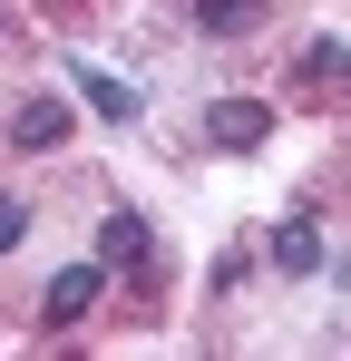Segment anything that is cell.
<instances>
[{"instance_id": "obj_3", "label": "cell", "mask_w": 351, "mask_h": 361, "mask_svg": "<svg viewBox=\"0 0 351 361\" xmlns=\"http://www.w3.org/2000/svg\"><path fill=\"white\" fill-rule=\"evenodd\" d=\"M58 137H68V108L58 98H20L10 108V147H58Z\"/></svg>"}, {"instance_id": "obj_7", "label": "cell", "mask_w": 351, "mask_h": 361, "mask_svg": "<svg viewBox=\"0 0 351 361\" xmlns=\"http://www.w3.org/2000/svg\"><path fill=\"white\" fill-rule=\"evenodd\" d=\"M254 20H264V0H195V30H215V39L254 30Z\"/></svg>"}, {"instance_id": "obj_8", "label": "cell", "mask_w": 351, "mask_h": 361, "mask_svg": "<svg viewBox=\"0 0 351 361\" xmlns=\"http://www.w3.org/2000/svg\"><path fill=\"white\" fill-rule=\"evenodd\" d=\"M273 264H283V274H312V264H322V235H312V225H273Z\"/></svg>"}, {"instance_id": "obj_6", "label": "cell", "mask_w": 351, "mask_h": 361, "mask_svg": "<svg viewBox=\"0 0 351 361\" xmlns=\"http://www.w3.org/2000/svg\"><path fill=\"white\" fill-rule=\"evenodd\" d=\"M302 78H312L322 98H332V88H351V49H342V39H312V49H302Z\"/></svg>"}, {"instance_id": "obj_2", "label": "cell", "mask_w": 351, "mask_h": 361, "mask_svg": "<svg viewBox=\"0 0 351 361\" xmlns=\"http://www.w3.org/2000/svg\"><path fill=\"white\" fill-rule=\"evenodd\" d=\"M98 293H108V264H68V274H49L39 312H49V322H88V312H98Z\"/></svg>"}, {"instance_id": "obj_1", "label": "cell", "mask_w": 351, "mask_h": 361, "mask_svg": "<svg viewBox=\"0 0 351 361\" xmlns=\"http://www.w3.org/2000/svg\"><path fill=\"white\" fill-rule=\"evenodd\" d=\"M205 137H215L225 157H244V147L273 137V108H264V98H215V108H205Z\"/></svg>"}, {"instance_id": "obj_5", "label": "cell", "mask_w": 351, "mask_h": 361, "mask_svg": "<svg viewBox=\"0 0 351 361\" xmlns=\"http://www.w3.org/2000/svg\"><path fill=\"white\" fill-rule=\"evenodd\" d=\"M98 264H147V215H127V205H117L108 225H98Z\"/></svg>"}, {"instance_id": "obj_9", "label": "cell", "mask_w": 351, "mask_h": 361, "mask_svg": "<svg viewBox=\"0 0 351 361\" xmlns=\"http://www.w3.org/2000/svg\"><path fill=\"white\" fill-rule=\"evenodd\" d=\"M20 235H30V205H20V195H0V254H10Z\"/></svg>"}, {"instance_id": "obj_4", "label": "cell", "mask_w": 351, "mask_h": 361, "mask_svg": "<svg viewBox=\"0 0 351 361\" xmlns=\"http://www.w3.org/2000/svg\"><path fill=\"white\" fill-rule=\"evenodd\" d=\"M78 98H88L108 127H127V118H137V88H127V78H108V68H78Z\"/></svg>"}]
</instances>
